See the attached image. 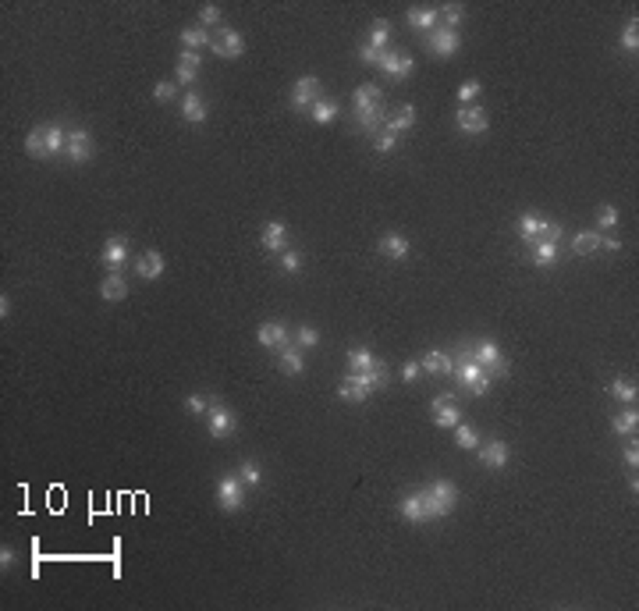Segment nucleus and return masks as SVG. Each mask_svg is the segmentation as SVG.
<instances>
[{
  "label": "nucleus",
  "mask_w": 639,
  "mask_h": 611,
  "mask_svg": "<svg viewBox=\"0 0 639 611\" xmlns=\"http://www.w3.org/2000/svg\"><path fill=\"white\" fill-rule=\"evenodd\" d=\"M210 43H213V36L203 25H192V29L181 32V47H185V50H199V47H210Z\"/></svg>",
  "instance_id": "473e14b6"
},
{
  "label": "nucleus",
  "mask_w": 639,
  "mask_h": 611,
  "mask_svg": "<svg viewBox=\"0 0 639 611\" xmlns=\"http://www.w3.org/2000/svg\"><path fill=\"white\" fill-rule=\"evenodd\" d=\"M402 515H405L409 522H430L433 515H430V505H426V494H423V490L409 494V498L402 501Z\"/></svg>",
  "instance_id": "f3484780"
},
{
  "label": "nucleus",
  "mask_w": 639,
  "mask_h": 611,
  "mask_svg": "<svg viewBox=\"0 0 639 611\" xmlns=\"http://www.w3.org/2000/svg\"><path fill=\"white\" fill-rule=\"evenodd\" d=\"M543 221H547V217H540V214H533V210L522 214V217H519V235L533 245V242L540 238V231H543Z\"/></svg>",
  "instance_id": "c756f323"
},
{
  "label": "nucleus",
  "mask_w": 639,
  "mask_h": 611,
  "mask_svg": "<svg viewBox=\"0 0 639 611\" xmlns=\"http://www.w3.org/2000/svg\"><path fill=\"white\" fill-rule=\"evenodd\" d=\"M206 430L213 433V438H231V433L238 430L235 412H231L221 398H213V402H210V409H206Z\"/></svg>",
  "instance_id": "20e7f679"
},
{
  "label": "nucleus",
  "mask_w": 639,
  "mask_h": 611,
  "mask_svg": "<svg viewBox=\"0 0 639 611\" xmlns=\"http://www.w3.org/2000/svg\"><path fill=\"white\" fill-rule=\"evenodd\" d=\"M8 313H11V302H8V295H0V316L8 320Z\"/></svg>",
  "instance_id": "052dcab7"
},
{
  "label": "nucleus",
  "mask_w": 639,
  "mask_h": 611,
  "mask_svg": "<svg viewBox=\"0 0 639 611\" xmlns=\"http://www.w3.org/2000/svg\"><path fill=\"white\" fill-rule=\"evenodd\" d=\"M426 50L437 54V57H451L454 50H459V29H444V25H437L433 32H426Z\"/></svg>",
  "instance_id": "6e6552de"
},
{
  "label": "nucleus",
  "mask_w": 639,
  "mask_h": 611,
  "mask_svg": "<svg viewBox=\"0 0 639 611\" xmlns=\"http://www.w3.org/2000/svg\"><path fill=\"white\" fill-rule=\"evenodd\" d=\"M387 39H391V25L384 22V18H377V25L370 29V47H377V50H387Z\"/></svg>",
  "instance_id": "58836bf2"
},
{
  "label": "nucleus",
  "mask_w": 639,
  "mask_h": 611,
  "mask_svg": "<svg viewBox=\"0 0 639 611\" xmlns=\"http://www.w3.org/2000/svg\"><path fill=\"white\" fill-rule=\"evenodd\" d=\"M316 100H320V78L302 75V78L295 82V90H292V107H295V111H313Z\"/></svg>",
  "instance_id": "0eeeda50"
},
{
  "label": "nucleus",
  "mask_w": 639,
  "mask_h": 611,
  "mask_svg": "<svg viewBox=\"0 0 639 611\" xmlns=\"http://www.w3.org/2000/svg\"><path fill=\"white\" fill-rule=\"evenodd\" d=\"M217 22H221V8H217V4H203V8H199V25L210 29V25H217Z\"/></svg>",
  "instance_id": "49530a36"
},
{
  "label": "nucleus",
  "mask_w": 639,
  "mask_h": 611,
  "mask_svg": "<svg viewBox=\"0 0 639 611\" xmlns=\"http://www.w3.org/2000/svg\"><path fill=\"white\" fill-rule=\"evenodd\" d=\"M281 267H285L288 274H299V271H302V256H299L295 249H285V252H281Z\"/></svg>",
  "instance_id": "a18cd8bd"
},
{
  "label": "nucleus",
  "mask_w": 639,
  "mask_h": 611,
  "mask_svg": "<svg viewBox=\"0 0 639 611\" xmlns=\"http://www.w3.org/2000/svg\"><path fill=\"white\" fill-rule=\"evenodd\" d=\"M259 245H263V252L281 256V252L288 249V228H285L281 221H270V224L263 228V235H259Z\"/></svg>",
  "instance_id": "9b49d317"
},
{
  "label": "nucleus",
  "mask_w": 639,
  "mask_h": 611,
  "mask_svg": "<svg viewBox=\"0 0 639 611\" xmlns=\"http://www.w3.org/2000/svg\"><path fill=\"white\" fill-rule=\"evenodd\" d=\"M210 50L217 54V57H242L245 54V39L235 32V29H224L221 36H213V43H210Z\"/></svg>",
  "instance_id": "ddd939ff"
},
{
  "label": "nucleus",
  "mask_w": 639,
  "mask_h": 611,
  "mask_svg": "<svg viewBox=\"0 0 639 611\" xmlns=\"http://www.w3.org/2000/svg\"><path fill=\"white\" fill-rule=\"evenodd\" d=\"M480 90H483L480 82H462V85H459V104H473V100L480 97Z\"/></svg>",
  "instance_id": "de8ad7c7"
},
{
  "label": "nucleus",
  "mask_w": 639,
  "mask_h": 611,
  "mask_svg": "<svg viewBox=\"0 0 639 611\" xmlns=\"http://www.w3.org/2000/svg\"><path fill=\"white\" fill-rule=\"evenodd\" d=\"M256 338H259V345H263V348H278V352L292 345V334H288V327H285L281 320H270V323H263Z\"/></svg>",
  "instance_id": "f8f14e48"
},
{
  "label": "nucleus",
  "mask_w": 639,
  "mask_h": 611,
  "mask_svg": "<svg viewBox=\"0 0 639 611\" xmlns=\"http://www.w3.org/2000/svg\"><path fill=\"white\" fill-rule=\"evenodd\" d=\"M238 476H242V483H245V487H259V483H263V473H259V466H256L252 459H245V462H242Z\"/></svg>",
  "instance_id": "79ce46f5"
},
{
  "label": "nucleus",
  "mask_w": 639,
  "mask_h": 611,
  "mask_svg": "<svg viewBox=\"0 0 639 611\" xmlns=\"http://www.w3.org/2000/svg\"><path fill=\"white\" fill-rule=\"evenodd\" d=\"M64 146H68V132L61 125H39L25 135V153L36 160L57 156V153H64Z\"/></svg>",
  "instance_id": "f257e3e1"
},
{
  "label": "nucleus",
  "mask_w": 639,
  "mask_h": 611,
  "mask_svg": "<svg viewBox=\"0 0 639 611\" xmlns=\"http://www.w3.org/2000/svg\"><path fill=\"white\" fill-rule=\"evenodd\" d=\"M621 50H628V54L639 50V25H635V18L625 22V29H621Z\"/></svg>",
  "instance_id": "a19ab883"
},
{
  "label": "nucleus",
  "mask_w": 639,
  "mask_h": 611,
  "mask_svg": "<svg viewBox=\"0 0 639 611\" xmlns=\"http://www.w3.org/2000/svg\"><path fill=\"white\" fill-rule=\"evenodd\" d=\"M185 409H189V412H196V416H206L210 402H206L203 395H189V398H185Z\"/></svg>",
  "instance_id": "864d4df0"
},
{
  "label": "nucleus",
  "mask_w": 639,
  "mask_h": 611,
  "mask_svg": "<svg viewBox=\"0 0 639 611\" xmlns=\"http://www.w3.org/2000/svg\"><path fill=\"white\" fill-rule=\"evenodd\" d=\"M412 68H416V61H412L409 54L384 50V57H380V71H384L387 78H405V75H412Z\"/></svg>",
  "instance_id": "4468645a"
},
{
  "label": "nucleus",
  "mask_w": 639,
  "mask_h": 611,
  "mask_svg": "<svg viewBox=\"0 0 639 611\" xmlns=\"http://www.w3.org/2000/svg\"><path fill=\"white\" fill-rule=\"evenodd\" d=\"M419 370H423V366H419V363H405V370H402V377H405V381H409V384H412V381H416V377H419Z\"/></svg>",
  "instance_id": "4d7b16f0"
},
{
  "label": "nucleus",
  "mask_w": 639,
  "mask_h": 611,
  "mask_svg": "<svg viewBox=\"0 0 639 611\" xmlns=\"http://www.w3.org/2000/svg\"><path fill=\"white\" fill-rule=\"evenodd\" d=\"M597 224H600V228H614V224H618V206H611V203L600 206V210H597Z\"/></svg>",
  "instance_id": "09e8293b"
},
{
  "label": "nucleus",
  "mask_w": 639,
  "mask_h": 611,
  "mask_svg": "<svg viewBox=\"0 0 639 611\" xmlns=\"http://www.w3.org/2000/svg\"><path fill=\"white\" fill-rule=\"evenodd\" d=\"M454 121H459V128H462V132H473V135L487 132V114H483L480 107H459Z\"/></svg>",
  "instance_id": "6ab92c4d"
},
{
  "label": "nucleus",
  "mask_w": 639,
  "mask_h": 611,
  "mask_svg": "<svg viewBox=\"0 0 639 611\" xmlns=\"http://www.w3.org/2000/svg\"><path fill=\"white\" fill-rule=\"evenodd\" d=\"M558 259V242H533V264L536 267H551Z\"/></svg>",
  "instance_id": "72a5a7b5"
},
{
  "label": "nucleus",
  "mask_w": 639,
  "mask_h": 611,
  "mask_svg": "<svg viewBox=\"0 0 639 611\" xmlns=\"http://www.w3.org/2000/svg\"><path fill=\"white\" fill-rule=\"evenodd\" d=\"M600 242H604L600 231H579V235H576V252H579V256H590V252L600 249Z\"/></svg>",
  "instance_id": "c9c22d12"
},
{
  "label": "nucleus",
  "mask_w": 639,
  "mask_h": 611,
  "mask_svg": "<svg viewBox=\"0 0 639 611\" xmlns=\"http://www.w3.org/2000/svg\"><path fill=\"white\" fill-rule=\"evenodd\" d=\"M558 238H562V224L558 221H543V231H540L536 242H558Z\"/></svg>",
  "instance_id": "3c124183"
},
{
  "label": "nucleus",
  "mask_w": 639,
  "mask_h": 611,
  "mask_svg": "<svg viewBox=\"0 0 639 611\" xmlns=\"http://www.w3.org/2000/svg\"><path fill=\"white\" fill-rule=\"evenodd\" d=\"M611 426H614V433H621V438L635 433V426H639V416H635V409H625V412H618Z\"/></svg>",
  "instance_id": "f704fd0d"
},
{
  "label": "nucleus",
  "mask_w": 639,
  "mask_h": 611,
  "mask_svg": "<svg viewBox=\"0 0 639 611\" xmlns=\"http://www.w3.org/2000/svg\"><path fill=\"white\" fill-rule=\"evenodd\" d=\"M480 462H483L487 469H501V466H508V445H504V441H490V445H483V448H480Z\"/></svg>",
  "instance_id": "4be33fe9"
},
{
  "label": "nucleus",
  "mask_w": 639,
  "mask_h": 611,
  "mask_svg": "<svg viewBox=\"0 0 639 611\" xmlns=\"http://www.w3.org/2000/svg\"><path fill=\"white\" fill-rule=\"evenodd\" d=\"M295 345H299V348H313V345H320V331H316V327H309V323H306V327H299V331H295Z\"/></svg>",
  "instance_id": "c03bdc74"
},
{
  "label": "nucleus",
  "mask_w": 639,
  "mask_h": 611,
  "mask_svg": "<svg viewBox=\"0 0 639 611\" xmlns=\"http://www.w3.org/2000/svg\"><path fill=\"white\" fill-rule=\"evenodd\" d=\"M473 363H480L487 374H494V377H504L508 374V359L501 356V348L494 345V341H480L476 348H473Z\"/></svg>",
  "instance_id": "423d86ee"
},
{
  "label": "nucleus",
  "mask_w": 639,
  "mask_h": 611,
  "mask_svg": "<svg viewBox=\"0 0 639 611\" xmlns=\"http://www.w3.org/2000/svg\"><path fill=\"white\" fill-rule=\"evenodd\" d=\"M395 142H398V135L384 128V132L377 135V153H391V149H395Z\"/></svg>",
  "instance_id": "5fc2aeb1"
},
{
  "label": "nucleus",
  "mask_w": 639,
  "mask_h": 611,
  "mask_svg": "<svg viewBox=\"0 0 639 611\" xmlns=\"http://www.w3.org/2000/svg\"><path fill=\"white\" fill-rule=\"evenodd\" d=\"M100 259H104L111 271H121L125 259H128V242H125L121 235H111V238L104 242V249H100Z\"/></svg>",
  "instance_id": "2eb2a0df"
},
{
  "label": "nucleus",
  "mask_w": 639,
  "mask_h": 611,
  "mask_svg": "<svg viewBox=\"0 0 639 611\" xmlns=\"http://www.w3.org/2000/svg\"><path fill=\"white\" fill-rule=\"evenodd\" d=\"M437 22H440L437 8H409V25H412V29H419V32H433V29H437Z\"/></svg>",
  "instance_id": "5701e85b"
},
{
  "label": "nucleus",
  "mask_w": 639,
  "mask_h": 611,
  "mask_svg": "<svg viewBox=\"0 0 639 611\" xmlns=\"http://www.w3.org/2000/svg\"><path fill=\"white\" fill-rule=\"evenodd\" d=\"M611 395H614V398H618V402H628V405H632V402H635V395H639V391H635V384H632V381H625V377H618V381H611Z\"/></svg>",
  "instance_id": "ea45409f"
},
{
  "label": "nucleus",
  "mask_w": 639,
  "mask_h": 611,
  "mask_svg": "<svg viewBox=\"0 0 639 611\" xmlns=\"http://www.w3.org/2000/svg\"><path fill=\"white\" fill-rule=\"evenodd\" d=\"M380 100H384V93H380V85H373V82H366V85H359V90H355V97H352L355 111H366V107H377Z\"/></svg>",
  "instance_id": "cd10ccee"
},
{
  "label": "nucleus",
  "mask_w": 639,
  "mask_h": 611,
  "mask_svg": "<svg viewBox=\"0 0 639 611\" xmlns=\"http://www.w3.org/2000/svg\"><path fill=\"white\" fill-rule=\"evenodd\" d=\"M437 15H440L444 29H459V22H462V4H444Z\"/></svg>",
  "instance_id": "37998d69"
},
{
  "label": "nucleus",
  "mask_w": 639,
  "mask_h": 611,
  "mask_svg": "<svg viewBox=\"0 0 639 611\" xmlns=\"http://www.w3.org/2000/svg\"><path fill=\"white\" fill-rule=\"evenodd\" d=\"M199 54L196 50H178V82L181 85H189V82H196V75H199Z\"/></svg>",
  "instance_id": "aec40b11"
},
{
  "label": "nucleus",
  "mask_w": 639,
  "mask_h": 611,
  "mask_svg": "<svg viewBox=\"0 0 639 611\" xmlns=\"http://www.w3.org/2000/svg\"><path fill=\"white\" fill-rule=\"evenodd\" d=\"M242 476H235V473H228L221 483H217V501H221V508L224 512H238L242 508Z\"/></svg>",
  "instance_id": "9d476101"
},
{
  "label": "nucleus",
  "mask_w": 639,
  "mask_h": 611,
  "mask_svg": "<svg viewBox=\"0 0 639 611\" xmlns=\"http://www.w3.org/2000/svg\"><path fill=\"white\" fill-rule=\"evenodd\" d=\"M68 160L71 163H85L89 156H93V135H89L85 128H71L68 132V146H64Z\"/></svg>",
  "instance_id": "1a4fd4ad"
},
{
  "label": "nucleus",
  "mask_w": 639,
  "mask_h": 611,
  "mask_svg": "<svg viewBox=\"0 0 639 611\" xmlns=\"http://www.w3.org/2000/svg\"><path fill=\"white\" fill-rule=\"evenodd\" d=\"M380 57H384V50H377V47H370V43L359 47V61H362V64H380Z\"/></svg>",
  "instance_id": "8fccbe9b"
},
{
  "label": "nucleus",
  "mask_w": 639,
  "mask_h": 611,
  "mask_svg": "<svg viewBox=\"0 0 639 611\" xmlns=\"http://www.w3.org/2000/svg\"><path fill=\"white\" fill-rule=\"evenodd\" d=\"M355 121H359V128L362 132H380L384 125H387V114H384V107L377 104V107H366V111H355Z\"/></svg>",
  "instance_id": "412c9836"
},
{
  "label": "nucleus",
  "mask_w": 639,
  "mask_h": 611,
  "mask_svg": "<svg viewBox=\"0 0 639 611\" xmlns=\"http://www.w3.org/2000/svg\"><path fill=\"white\" fill-rule=\"evenodd\" d=\"M419 366L430 370V374H440V377H451V374H454V363H451L447 352H426V356L419 359Z\"/></svg>",
  "instance_id": "bb28decb"
},
{
  "label": "nucleus",
  "mask_w": 639,
  "mask_h": 611,
  "mask_svg": "<svg viewBox=\"0 0 639 611\" xmlns=\"http://www.w3.org/2000/svg\"><path fill=\"white\" fill-rule=\"evenodd\" d=\"M135 271H139V278H146V281H156V278L163 274V256H160L156 249H146V252L135 259Z\"/></svg>",
  "instance_id": "a211bd4d"
},
{
  "label": "nucleus",
  "mask_w": 639,
  "mask_h": 611,
  "mask_svg": "<svg viewBox=\"0 0 639 611\" xmlns=\"http://www.w3.org/2000/svg\"><path fill=\"white\" fill-rule=\"evenodd\" d=\"M100 295H104L107 302H121V299L128 295V281H125L118 271H111V274L104 278V285H100Z\"/></svg>",
  "instance_id": "b1692460"
},
{
  "label": "nucleus",
  "mask_w": 639,
  "mask_h": 611,
  "mask_svg": "<svg viewBox=\"0 0 639 611\" xmlns=\"http://www.w3.org/2000/svg\"><path fill=\"white\" fill-rule=\"evenodd\" d=\"M621 459H625V466H628V469H635V466H639V448H635V441H632V445H625Z\"/></svg>",
  "instance_id": "6e6d98bb"
},
{
  "label": "nucleus",
  "mask_w": 639,
  "mask_h": 611,
  "mask_svg": "<svg viewBox=\"0 0 639 611\" xmlns=\"http://www.w3.org/2000/svg\"><path fill=\"white\" fill-rule=\"evenodd\" d=\"M309 114H313V121H316V125H327V121H334V118H337V104H334V100H316Z\"/></svg>",
  "instance_id": "4c0bfd02"
},
{
  "label": "nucleus",
  "mask_w": 639,
  "mask_h": 611,
  "mask_svg": "<svg viewBox=\"0 0 639 611\" xmlns=\"http://www.w3.org/2000/svg\"><path fill=\"white\" fill-rule=\"evenodd\" d=\"M600 249H607V252H618V249H621V242H618V238H607V242H600Z\"/></svg>",
  "instance_id": "bf43d9fd"
},
{
  "label": "nucleus",
  "mask_w": 639,
  "mask_h": 611,
  "mask_svg": "<svg viewBox=\"0 0 639 611\" xmlns=\"http://www.w3.org/2000/svg\"><path fill=\"white\" fill-rule=\"evenodd\" d=\"M423 494H426V505H430L433 519L447 515L454 505H459V487H454L451 480H433L430 487H423Z\"/></svg>",
  "instance_id": "f03ea898"
},
{
  "label": "nucleus",
  "mask_w": 639,
  "mask_h": 611,
  "mask_svg": "<svg viewBox=\"0 0 639 611\" xmlns=\"http://www.w3.org/2000/svg\"><path fill=\"white\" fill-rule=\"evenodd\" d=\"M0 565H4V569L15 565V551H11V548H0Z\"/></svg>",
  "instance_id": "13d9d810"
},
{
  "label": "nucleus",
  "mask_w": 639,
  "mask_h": 611,
  "mask_svg": "<svg viewBox=\"0 0 639 611\" xmlns=\"http://www.w3.org/2000/svg\"><path fill=\"white\" fill-rule=\"evenodd\" d=\"M278 363H281V374H288V377H299L306 370V359L299 356V348H292V345L281 348V359Z\"/></svg>",
  "instance_id": "7c9ffc66"
},
{
  "label": "nucleus",
  "mask_w": 639,
  "mask_h": 611,
  "mask_svg": "<svg viewBox=\"0 0 639 611\" xmlns=\"http://www.w3.org/2000/svg\"><path fill=\"white\" fill-rule=\"evenodd\" d=\"M373 366H377V359H373L370 348H352V352H348V370L352 374H366Z\"/></svg>",
  "instance_id": "2f4dec72"
},
{
  "label": "nucleus",
  "mask_w": 639,
  "mask_h": 611,
  "mask_svg": "<svg viewBox=\"0 0 639 611\" xmlns=\"http://www.w3.org/2000/svg\"><path fill=\"white\" fill-rule=\"evenodd\" d=\"M181 114H185V121H206V114H210V107H206V100L199 97V93H185V100H181Z\"/></svg>",
  "instance_id": "393cba45"
},
{
  "label": "nucleus",
  "mask_w": 639,
  "mask_h": 611,
  "mask_svg": "<svg viewBox=\"0 0 639 611\" xmlns=\"http://www.w3.org/2000/svg\"><path fill=\"white\" fill-rule=\"evenodd\" d=\"M153 97H156L160 104H167V100H174V97H178V85H174V82H160L156 90H153Z\"/></svg>",
  "instance_id": "603ef678"
},
{
  "label": "nucleus",
  "mask_w": 639,
  "mask_h": 611,
  "mask_svg": "<svg viewBox=\"0 0 639 611\" xmlns=\"http://www.w3.org/2000/svg\"><path fill=\"white\" fill-rule=\"evenodd\" d=\"M337 398H345V402H366L370 398V384L362 381V374H352V377H345L337 384Z\"/></svg>",
  "instance_id": "dca6fc26"
},
{
  "label": "nucleus",
  "mask_w": 639,
  "mask_h": 611,
  "mask_svg": "<svg viewBox=\"0 0 639 611\" xmlns=\"http://www.w3.org/2000/svg\"><path fill=\"white\" fill-rule=\"evenodd\" d=\"M454 441H459V448H466V452H473V448H480V433L473 430V426H466V423H459L454 426Z\"/></svg>",
  "instance_id": "e433bc0d"
},
{
  "label": "nucleus",
  "mask_w": 639,
  "mask_h": 611,
  "mask_svg": "<svg viewBox=\"0 0 639 611\" xmlns=\"http://www.w3.org/2000/svg\"><path fill=\"white\" fill-rule=\"evenodd\" d=\"M377 249H380L387 259H405V256H409V242H405V235H395V231H391V235H384Z\"/></svg>",
  "instance_id": "c85d7f7f"
},
{
  "label": "nucleus",
  "mask_w": 639,
  "mask_h": 611,
  "mask_svg": "<svg viewBox=\"0 0 639 611\" xmlns=\"http://www.w3.org/2000/svg\"><path fill=\"white\" fill-rule=\"evenodd\" d=\"M459 363H462V366H454V377H459V381H462L473 395H483V391H487V384H490V374H487L480 363H473V348H469V352H462V359H459Z\"/></svg>",
  "instance_id": "7ed1b4c3"
},
{
  "label": "nucleus",
  "mask_w": 639,
  "mask_h": 611,
  "mask_svg": "<svg viewBox=\"0 0 639 611\" xmlns=\"http://www.w3.org/2000/svg\"><path fill=\"white\" fill-rule=\"evenodd\" d=\"M430 412H433L437 426H444V430H454V426L462 423V412H459V398H454L451 391L437 395V398L430 402Z\"/></svg>",
  "instance_id": "39448f33"
},
{
  "label": "nucleus",
  "mask_w": 639,
  "mask_h": 611,
  "mask_svg": "<svg viewBox=\"0 0 639 611\" xmlns=\"http://www.w3.org/2000/svg\"><path fill=\"white\" fill-rule=\"evenodd\" d=\"M412 125H416V107H412V104H405V107H398V111L387 118V125H384V128H387V132H395V135H402V132H409Z\"/></svg>",
  "instance_id": "a878e982"
}]
</instances>
